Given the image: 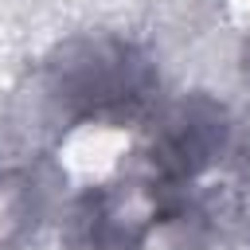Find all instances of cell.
<instances>
[{"label": "cell", "instance_id": "6da1fadb", "mask_svg": "<svg viewBox=\"0 0 250 250\" xmlns=\"http://www.w3.org/2000/svg\"><path fill=\"white\" fill-rule=\"evenodd\" d=\"M51 90L78 117H117L133 113L148 98L152 70L129 43L90 39L74 43L62 62H55Z\"/></svg>", "mask_w": 250, "mask_h": 250}]
</instances>
